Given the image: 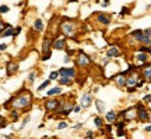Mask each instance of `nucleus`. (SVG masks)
I'll use <instances>...</instances> for the list:
<instances>
[{"label":"nucleus","mask_w":151,"mask_h":139,"mask_svg":"<svg viewBox=\"0 0 151 139\" xmlns=\"http://www.w3.org/2000/svg\"><path fill=\"white\" fill-rule=\"evenodd\" d=\"M32 93L22 88L21 91L11 96L7 102L3 104L4 109H13V110H21V111H28L29 107L32 106Z\"/></svg>","instance_id":"f257e3e1"},{"label":"nucleus","mask_w":151,"mask_h":139,"mask_svg":"<svg viewBox=\"0 0 151 139\" xmlns=\"http://www.w3.org/2000/svg\"><path fill=\"white\" fill-rule=\"evenodd\" d=\"M77 24H76L74 20H71V18H67L65 17L63 18V21L60 22V32L63 33L66 38H69V39H76L77 36Z\"/></svg>","instance_id":"f03ea898"},{"label":"nucleus","mask_w":151,"mask_h":139,"mask_svg":"<svg viewBox=\"0 0 151 139\" xmlns=\"http://www.w3.org/2000/svg\"><path fill=\"white\" fill-rule=\"evenodd\" d=\"M140 78H141V74L137 70L132 71L129 77H126V86L127 88H136L137 84H139V81H140Z\"/></svg>","instance_id":"7ed1b4c3"},{"label":"nucleus","mask_w":151,"mask_h":139,"mask_svg":"<svg viewBox=\"0 0 151 139\" xmlns=\"http://www.w3.org/2000/svg\"><path fill=\"white\" fill-rule=\"evenodd\" d=\"M137 120L140 121V123H147V121H150V111H147L144 106L143 104H137Z\"/></svg>","instance_id":"20e7f679"},{"label":"nucleus","mask_w":151,"mask_h":139,"mask_svg":"<svg viewBox=\"0 0 151 139\" xmlns=\"http://www.w3.org/2000/svg\"><path fill=\"white\" fill-rule=\"evenodd\" d=\"M76 64L78 67H87V65L91 64V59H90L88 54H86L83 50H80V53H78L77 59H76Z\"/></svg>","instance_id":"39448f33"},{"label":"nucleus","mask_w":151,"mask_h":139,"mask_svg":"<svg viewBox=\"0 0 151 139\" xmlns=\"http://www.w3.org/2000/svg\"><path fill=\"white\" fill-rule=\"evenodd\" d=\"M60 103L58 99H55V97H50V99H48V100H45V103H43V107H45V110L46 111H55L56 113V110L59 109Z\"/></svg>","instance_id":"423d86ee"},{"label":"nucleus","mask_w":151,"mask_h":139,"mask_svg":"<svg viewBox=\"0 0 151 139\" xmlns=\"http://www.w3.org/2000/svg\"><path fill=\"white\" fill-rule=\"evenodd\" d=\"M120 116L124 118V121H133L134 118H137V107L126 109L124 111L120 113Z\"/></svg>","instance_id":"0eeeda50"},{"label":"nucleus","mask_w":151,"mask_h":139,"mask_svg":"<svg viewBox=\"0 0 151 139\" xmlns=\"http://www.w3.org/2000/svg\"><path fill=\"white\" fill-rule=\"evenodd\" d=\"M18 68H20V65H18L17 61H14V60L7 61V65H6V74H7V77H13L14 74H17Z\"/></svg>","instance_id":"6e6552de"},{"label":"nucleus","mask_w":151,"mask_h":139,"mask_svg":"<svg viewBox=\"0 0 151 139\" xmlns=\"http://www.w3.org/2000/svg\"><path fill=\"white\" fill-rule=\"evenodd\" d=\"M58 72H59V77H67L71 79H74L77 77V71L74 68H69V67H62L58 70Z\"/></svg>","instance_id":"1a4fd4ad"},{"label":"nucleus","mask_w":151,"mask_h":139,"mask_svg":"<svg viewBox=\"0 0 151 139\" xmlns=\"http://www.w3.org/2000/svg\"><path fill=\"white\" fill-rule=\"evenodd\" d=\"M52 48L56 50H66L67 49V43L66 39L63 38H53V43H52Z\"/></svg>","instance_id":"9d476101"},{"label":"nucleus","mask_w":151,"mask_h":139,"mask_svg":"<svg viewBox=\"0 0 151 139\" xmlns=\"http://www.w3.org/2000/svg\"><path fill=\"white\" fill-rule=\"evenodd\" d=\"M97 21L99 24H102V25H109L111 24V18L112 17L109 16V14H105V13H97Z\"/></svg>","instance_id":"9b49d317"},{"label":"nucleus","mask_w":151,"mask_h":139,"mask_svg":"<svg viewBox=\"0 0 151 139\" xmlns=\"http://www.w3.org/2000/svg\"><path fill=\"white\" fill-rule=\"evenodd\" d=\"M52 43H53V38L45 36L42 42V53H46V52H50L52 50Z\"/></svg>","instance_id":"f8f14e48"},{"label":"nucleus","mask_w":151,"mask_h":139,"mask_svg":"<svg viewBox=\"0 0 151 139\" xmlns=\"http://www.w3.org/2000/svg\"><path fill=\"white\" fill-rule=\"evenodd\" d=\"M91 102H92V96H91V93H84L83 95V97H81V102H80V104H81V107L83 109H88V107L91 106Z\"/></svg>","instance_id":"ddd939ff"},{"label":"nucleus","mask_w":151,"mask_h":139,"mask_svg":"<svg viewBox=\"0 0 151 139\" xmlns=\"http://www.w3.org/2000/svg\"><path fill=\"white\" fill-rule=\"evenodd\" d=\"M115 82H116V85L119 86V88H124L126 86V74L123 72H119L116 77H115Z\"/></svg>","instance_id":"4468645a"},{"label":"nucleus","mask_w":151,"mask_h":139,"mask_svg":"<svg viewBox=\"0 0 151 139\" xmlns=\"http://www.w3.org/2000/svg\"><path fill=\"white\" fill-rule=\"evenodd\" d=\"M141 77L144 78V79H151V63H147V64L143 65V68H141Z\"/></svg>","instance_id":"2eb2a0df"},{"label":"nucleus","mask_w":151,"mask_h":139,"mask_svg":"<svg viewBox=\"0 0 151 139\" xmlns=\"http://www.w3.org/2000/svg\"><path fill=\"white\" fill-rule=\"evenodd\" d=\"M139 63H140L141 65H144L148 63V54L147 53H143V52H139V53L136 54V57H134Z\"/></svg>","instance_id":"dca6fc26"},{"label":"nucleus","mask_w":151,"mask_h":139,"mask_svg":"<svg viewBox=\"0 0 151 139\" xmlns=\"http://www.w3.org/2000/svg\"><path fill=\"white\" fill-rule=\"evenodd\" d=\"M34 31L35 32H42L43 29H45V25H43V21L41 18H37L35 21H34Z\"/></svg>","instance_id":"f3484780"},{"label":"nucleus","mask_w":151,"mask_h":139,"mask_svg":"<svg viewBox=\"0 0 151 139\" xmlns=\"http://www.w3.org/2000/svg\"><path fill=\"white\" fill-rule=\"evenodd\" d=\"M62 88L60 86H55V88H52V89H49L48 92H46V96L48 97H53V96H58V95H60L62 93Z\"/></svg>","instance_id":"a211bd4d"},{"label":"nucleus","mask_w":151,"mask_h":139,"mask_svg":"<svg viewBox=\"0 0 151 139\" xmlns=\"http://www.w3.org/2000/svg\"><path fill=\"white\" fill-rule=\"evenodd\" d=\"M118 56H120V52L118 48H111L106 52V59H112V57H118Z\"/></svg>","instance_id":"6ab92c4d"},{"label":"nucleus","mask_w":151,"mask_h":139,"mask_svg":"<svg viewBox=\"0 0 151 139\" xmlns=\"http://www.w3.org/2000/svg\"><path fill=\"white\" fill-rule=\"evenodd\" d=\"M0 36L1 38H9V36H14V28H13V25H10V27H7L3 31V32L0 33Z\"/></svg>","instance_id":"aec40b11"},{"label":"nucleus","mask_w":151,"mask_h":139,"mask_svg":"<svg viewBox=\"0 0 151 139\" xmlns=\"http://www.w3.org/2000/svg\"><path fill=\"white\" fill-rule=\"evenodd\" d=\"M105 118H106L108 123H115L116 118H118V113L116 111H108L106 113V116H105Z\"/></svg>","instance_id":"412c9836"},{"label":"nucleus","mask_w":151,"mask_h":139,"mask_svg":"<svg viewBox=\"0 0 151 139\" xmlns=\"http://www.w3.org/2000/svg\"><path fill=\"white\" fill-rule=\"evenodd\" d=\"M58 82H59L60 85H67V86H70L71 84H73V79H71V78H67V77H59Z\"/></svg>","instance_id":"4be33fe9"},{"label":"nucleus","mask_w":151,"mask_h":139,"mask_svg":"<svg viewBox=\"0 0 151 139\" xmlns=\"http://www.w3.org/2000/svg\"><path fill=\"white\" fill-rule=\"evenodd\" d=\"M130 36L134 38L136 40L139 42V40H140V38L143 36V31H141V29H136V31H133V32H130Z\"/></svg>","instance_id":"5701e85b"},{"label":"nucleus","mask_w":151,"mask_h":139,"mask_svg":"<svg viewBox=\"0 0 151 139\" xmlns=\"http://www.w3.org/2000/svg\"><path fill=\"white\" fill-rule=\"evenodd\" d=\"M139 42H140L141 45H144V46H151V38L144 36V33H143V36L140 38V40H139Z\"/></svg>","instance_id":"b1692460"},{"label":"nucleus","mask_w":151,"mask_h":139,"mask_svg":"<svg viewBox=\"0 0 151 139\" xmlns=\"http://www.w3.org/2000/svg\"><path fill=\"white\" fill-rule=\"evenodd\" d=\"M95 104H97V109H98V111H99V113L105 111V103H104L102 100H97V102H95Z\"/></svg>","instance_id":"393cba45"},{"label":"nucleus","mask_w":151,"mask_h":139,"mask_svg":"<svg viewBox=\"0 0 151 139\" xmlns=\"http://www.w3.org/2000/svg\"><path fill=\"white\" fill-rule=\"evenodd\" d=\"M11 121H14V123H16L17 120H18V118H20V114H18V110H11Z\"/></svg>","instance_id":"a878e982"},{"label":"nucleus","mask_w":151,"mask_h":139,"mask_svg":"<svg viewBox=\"0 0 151 139\" xmlns=\"http://www.w3.org/2000/svg\"><path fill=\"white\" fill-rule=\"evenodd\" d=\"M94 124L97 125L98 128H101V127H102V125H104L102 118H101V117H95V118H94Z\"/></svg>","instance_id":"bb28decb"},{"label":"nucleus","mask_w":151,"mask_h":139,"mask_svg":"<svg viewBox=\"0 0 151 139\" xmlns=\"http://www.w3.org/2000/svg\"><path fill=\"white\" fill-rule=\"evenodd\" d=\"M49 79H50V81L59 79V72H58V71H52V72L49 74Z\"/></svg>","instance_id":"cd10ccee"},{"label":"nucleus","mask_w":151,"mask_h":139,"mask_svg":"<svg viewBox=\"0 0 151 139\" xmlns=\"http://www.w3.org/2000/svg\"><path fill=\"white\" fill-rule=\"evenodd\" d=\"M35 78H37V72H35V71H31V72L28 74V82L32 84L34 81H35Z\"/></svg>","instance_id":"c85d7f7f"},{"label":"nucleus","mask_w":151,"mask_h":139,"mask_svg":"<svg viewBox=\"0 0 151 139\" xmlns=\"http://www.w3.org/2000/svg\"><path fill=\"white\" fill-rule=\"evenodd\" d=\"M49 84H50V79H46V81H45V82H43V84H41V85L38 86V92L43 91V89H45V88H46V86H48Z\"/></svg>","instance_id":"c756f323"},{"label":"nucleus","mask_w":151,"mask_h":139,"mask_svg":"<svg viewBox=\"0 0 151 139\" xmlns=\"http://www.w3.org/2000/svg\"><path fill=\"white\" fill-rule=\"evenodd\" d=\"M7 27H10V24H7V22H3V21H1V18H0V33L3 32V31H4Z\"/></svg>","instance_id":"7c9ffc66"},{"label":"nucleus","mask_w":151,"mask_h":139,"mask_svg":"<svg viewBox=\"0 0 151 139\" xmlns=\"http://www.w3.org/2000/svg\"><path fill=\"white\" fill-rule=\"evenodd\" d=\"M10 11V7L9 6H0V14H6V13H9Z\"/></svg>","instance_id":"2f4dec72"},{"label":"nucleus","mask_w":151,"mask_h":139,"mask_svg":"<svg viewBox=\"0 0 151 139\" xmlns=\"http://www.w3.org/2000/svg\"><path fill=\"white\" fill-rule=\"evenodd\" d=\"M50 56H52V50L50 52H46V53H42V61H46V60L50 59Z\"/></svg>","instance_id":"473e14b6"},{"label":"nucleus","mask_w":151,"mask_h":139,"mask_svg":"<svg viewBox=\"0 0 151 139\" xmlns=\"http://www.w3.org/2000/svg\"><path fill=\"white\" fill-rule=\"evenodd\" d=\"M29 120H31V117H29V116H27V117L24 118V121H22V124L20 125V128H18V129H20V131H21V129H24V127L28 124V121H29Z\"/></svg>","instance_id":"72a5a7b5"},{"label":"nucleus","mask_w":151,"mask_h":139,"mask_svg":"<svg viewBox=\"0 0 151 139\" xmlns=\"http://www.w3.org/2000/svg\"><path fill=\"white\" fill-rule=\"evenodd\" d=\"M7 127V121L3 116H0V128H6Z\"/></svg>","instance_id":"f704fd0d"},{"label":"nucleus","mask_w":151,"mask_h":139,"mask_svg":"<svg viewBox=\"0 0 151 139\" xmlns=\"http://www.w3.org/2000/svg\"><path fill=\"white\" fill-rule=\"evenodd\" d=\"M119 14H122V16H127V14H130V9L129 7H123V9L120 10Z\"/></svg>","instance_id":"c9c22d12"},{"label":"nucleus","mask_w":151,"mask_h":139,"mask_svg":"<svg viewBox=\"0 0 151 139\" xmlns=\"http://www.w3.org/2000/svg\"><path fill=\"white\" fill-rule=\"evenodd\" d=\"M67 128V123L66 121H62V123H59V125H58V129H65Z\"/></svg>","instance_id":"e433bc0d"},{"label":"nucleus","mask_w":151,"mask_h":139,"mask_svg":"<svg viewBox=\"0 0 151 139\" xmlns=\"http://www.w3.org/2000/svg\"><path fill=\"white\" fill-rule=\"evenodd\" d=\"M143 33H144V36L151 38V28H147V29H144V31H143Z\"/></svg>","instance_id":"4c0bfd02"},{"label":"nucleus","mask_w":151,"mask_h":139,"mask_svg":"<svg viewBox=\"0 0 151 139\" xmlns=\"http://www.w3.org/2000/svg\"><path fill=\"white\" fill-rule=\"evenodd\" d=\"M143 102H144V103H150L151 102V95H146V96L143 97Z\"/></svg>","instance_id":"58836bf2"},{"label":"nucleus","mask_w":151,"mask_h":139,"mask_svg":"<svg viewBox=\"0 0 151 139\" xmlns=\"http://www.w3.org/2000/svg\"><path fill=\"white\" fill-rule=\"evenodd\" d=\"M124 125H126L124 123H116V128L118 129H124Z\"/></svg>","instance_id":"ea45409f"},{"label":"nucleus","mask_w":151,"mask_h":139,"mask_svg":"<svg viewBox=\"0 0 151 139\" xmlns=\"http://www.w3.org/2000/svg\"><path fill=\"white\" fill-rule=\"evenodd\" d=\"M109 4H111V3H109V0H104L102 3H101V6H102L104 9H106V7H108Z\"/></svg>","instance_id":"a19ab883"},{"label":"nucleus","mask_w":151,"mask_h":139,"mask_svg":"<svg viewBox=\"0 0 151 139\" xmlns=\"http://www.w3.org/2000/svg\"><path fill=\"white\" fill-rule=\"evenodd\" d=\"M94 138V132H92V131H88V132H87V139H92Z\"/></svg>","instance_id":"79ce46f5"},{"label":"nucleus","mask_w":151,"mask_h":139,"mask_svg":"<svg viewBox=\"0 0 151 139\" xmlns=\"http://www.w3.org/2000/svg\"><path fill=\"white\" fill-rule=\"evenodd\" d=\"M20 32H21V27H17L16 29H14V36H17Z\"/></svg>","instance_id":"37998d69"},{"label":"nucleus","mask_w":151,"mask_h":139,"mask_svg":"<svg viewBox=\"0 0 151 139\" xmlns=\"http://www.w3.org/2000/svg\"><path fill=\"white\" fill-rule=\"evenodd\" d=\"M6 49H7V45H6V43H1V45H0V52H4Z\"/></svg>","instance_id":"c03bdc74"},{"label":"nucleus","mask_w":151,"mask_h":139,"mask_svg":"<svg viewBox=\"0 0 151 139\" xmlns=\"http://www.w3.org/2000/svg\"><path fill=\"white\" fill-rule=\"evenodd\" d=\"M124 135V129H118V136H123Z\"/></svg>","instance_id":"a18cd8bd"},{"label":"nucleus","mask_w":151,"mask_h":139,"mask_svg":"<svg viewBox=\"0 0 151 139\" xmlns=\"http://www.w3.org/2000/svg\"><path fill=\"white\" fill-rule=\"evenodd\" d=\"M80 109H81V106H74L73 111H74V113H78V111H80Z\"/></svg>","instance_id":"49530a36"},{"label":"nucleus","mask_w":151,"mask_h":139,"mask_svg":"<svg viewBox=\"0 0 151 139\" xmlns=\"http://www.w3.org/2000/svg\"><path fill=\"white\" fill-rule=\"evenodd\" d=\"M136 89H137V88H127V92H129V93H133V92H136Z\"/></svg>","instance_id":"de8ad7c7"},{"label":"nucleus","mask_w":151,"mask_h":139,"mask_svg":"<svg viewBox=\"0 0 151 139\" xmlns=\"http://www.w3.org/2000/svg\"><path fill=\"white\" fill-rule=\"evenodd\" d=\"M71 59H70V56H66L65 57V63H70Z\"/></svg>","instance_id":"09e8293b"},{"label":"nucleus","mask_w":151,"mask_h":139,"mask_svg":"<svg viewBox=\"0 0 151 139\" xmlns=\"http://www.w3.org/2000/svg\"><path fill=\"white\" fill-rule=\"evenodd\" d=\"M81 125H83V124H81V123L76 124V125H74V129H80V128H81Z\"/></svg>","instance_id":"8fccbe9b"},{"label":"nucleus","mask_w":151,"mask_h":139,"mask_svg":"<svg viewBox=\"0 0 151 139\" xmlns=\"http://www.w3.org/2000/svg\"><path fill=\"white\" fill-rule=\"evenodd\" d=\"M146 132H151V125H148V127H146Z\"/></svg>","instance_id":"3c124183"},{"label":"nucleus","mask_w":151,"mask_h":139,"mask_svg":"<svg viewBox=\"0 0 151 139\" xmlns=\"http://www.w3.org/2000/svg\"><path fill=\"white\" fill-rule=\"evenodd\" d=\"M111 129H112V127H111V125H106V131H108V132H111Z\"/></svg>","instance_id":"603ef678"},{"label":"nucleus","mask_w":151,"mask_h":139,"mask_svg":"<svg viewBox=\"0 0 151 139\" xmlns=\"http://www.w3.org/2000/svg\"><path fill=\"white\" fill-rule=\"evenodd\" d=\"M148 54H150V56H151V46H150V48H148Z\"/></svg>","instance_id":"864d4df0"}]
</instances>
